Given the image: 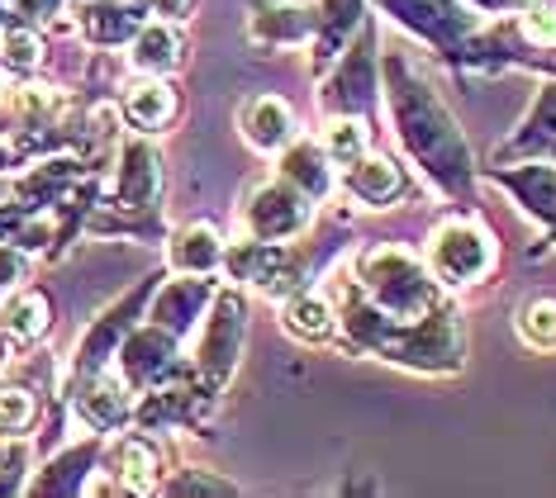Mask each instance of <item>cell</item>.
Masks as SVG:
<instances>
[{
    "label": "cell",
    "instance_id": "obj_21",
    "mask_svg": "<svg viewBox=\"0 0 556 498\" xmlns=\"http://www.w3.org/2000/svg\"><path fill=\"white\" fill-rule=\"evenodd\" d=\"M500 186H509L518 204H523L528 214H538L542 224L556 233V166H523V171H500L495 176Z\"/></svg>",
    "mask_w": 556,
    "mask_h": 498
},
{
    "label": "cell",
    "instance_id": "obj_32",
    "mask_svg": "<svg viewBox=\"0 0 556 498\" xmlns=\"http://www.w3.org/2000/svg\"><path fill=\"white\" fill-rule=\"evenodd\" d=\"M5 356H10V337L0 332V366H5Z\"/></svg>",
    "mask_w": 556,
    "mask_h": 498
},
{
    "label": "cell",
    "instance_id": "obj_22",
    "mask_svg": "<svg viewBox=\"0 0 556 498\" xmlns=\"http://www.w3.org/2000/svg\"><path fill=\"white\" fill-rule=\"evenodd\" d=\"M324 152H328V162H338V166H348V162H357L366 148H371V129H366V119L362 114H333V119L324 124Z\"/></svg>",
    "mask_w": 556,
    "mask_h": 498
},
{
    "label": "cell",
    "instance_id": "obj_2",
    "mask_svg": "<svg viewBox=\"0 0 556 498\" xmlns=\"http://www.w3.org/2000/svg\"><path fill=\"white\" fill-rule=\"evenodd\" d=\"M348 271L362 295L381 314L400 318V323H414V318H428L433 309H442V280L404 247L371 242V247H362L348 261Z\"/></svg>",
    "mask_w": 556,
    "mask_h": 498
},
{
    "label": "cell",
    "instance_id": "obj_13",
    "mask_svg": "<svg viewBox=\"0 0 556 498\" xmlns=\"http://www.w3.org/2000/svg\"><path fill=\"white\" fill-rule=\"evenodd\" d=\"M343 186H348V195L352 200H362L366 209H386V204H395L400 200V190H404V171L390 157H362L357 162H348V176H343Z\"/></svg>",
    "mask_w": 556,
    "mask_h": 498
},
{
    "label": "cell",
    "instance_id": "obj_15",
    "mask_svg": "<svg viewBox=\"0 0 556 498\" xmlns=\"http://www.w3.org/2000/svg\"><path fill=\"white\" fill-rule=\"evenodd\" d=\"M172 271L181 276H214L224 266V238L214 224H186L181 233L172 238Z\"/></svg>",
    "mask_w": 556,
    "mask_h": 498
},
{
    "label": "cell",
    "instance_id": "obj_24",
    "mask_svg": "<svg viewBox=\"0 0 556 498\" xmlns=\"http://www.w3.org/2000/svg\"><path fill=\"white\" fill-rule=\"evenodd\" d=\"M509 152H552L556 157V86H542L533 114H528L523 133L509 143Z\"/></svg>",
    "mask_w": 556,
    "mask_h": 498
},
{
    "label": "cell",
    "instance_id": "obj_16",
    "mask_svg": "<svg viewBox=\"0 0 556 498\" xmlns=\"http://www.w3.org/2000/svg\"><path fill=\"white\" fill-rule=\"evenodd\" d=\"M148 5L143 0H91L81 10V29L96 38V43H124L143 29Z\"/></svg>",
    "mask_w": 556,
    "mask_h": 498
},
{
    "label": "cell",
    "instance_id": "obj_9",
    "mask_svg": "<svg viewBox=\"0 0 556 498\" xmlns=\"http://www.w3.org/2000/svg\"><path fill=\"white\" fill-rule=\"evenodd\" d=\"M77 413H81V423L91 427V432H115L129 423V413H134V394H129V380H119V375H91L81 385L77 394Z\"/></svg>",
    "mask_w": 556,
    "mask_h": 498
},
{
    "label": "cell",
    "instance_id": "obj_17",
    "mask_svg": "<svg viewBox=\"0 0 556 498\" xmlns=\"http://www.w3.org/2000/svg\"><path fill=\"white\" fill-rule=\"evenodd\" d=\"M172 356H176V337L167 328H148L124 347V375L129 385H148V380H162L172 370Z\"/></svg>",
    "mask_w": 556,
    "mask_h": 498
},
{
    "label": "cell",
    "instance_id": "obj_34",
    "mask_svg": "<svg viewBox=\"0 0 556 498\" xmlns=\"http://www.w3.org/2000/svg\"><path fill=\"white\" fill-rule=\"evenodd\" d=\"M514 5H518V10H523V5H533V0H514Z\"/></svg>",
    "mask_w": 556,
    "mask_h": 498
},
{
    "label": "cell",
    "instance_id": "obj_3",
    "mask_svg": "<svg viewBox=\"0 0 556 498\" xmlns=\"http://www.w3.org/2000/svg\"><path fill=\"white\" fill-rule=\"evenodd\" d=\"M500 242L490 233V224L480 219H442L428 233V271L442 285H476L495 271Z\"/></svg>",
    "mask_w": 556,
    "mask_h": 498
},
{
    "label": "cell",
    "instance_id": "obj_18",
    "mask_svg": "<svg viewBox=\"0 0 556 498\" xmlns=\"http://www.w3.org/2000/svg\"><path fill=\"white\" fill-rule=\"evenodd\" d=\"M281 323H286V332H295L300 342H324V337H333V328H338V309L328 295L295 290V295L281 304Z\"/></svg>",
    "mask_w": 556,
    "mask_h": 498
},
{
    "label": "cell",
    "instance_id": "obj_23",
    "mask_svg": "<svg viewBox=\"0 0 556 498\" xmlns=\"http://www.w3.org/2000/svg\"><path fill=\"white\" fill-rule=\"evenodd\" d=\"M309 29H314V15L305 5H271L267 15H257V24H252V34L267 48L300 43V38H309Z\"/></svg>",
    "mask_w": 556,
    "mask_h": 498
},
{
    "label": "cell",
    "instance_id": "obj_12",
    "mask_svg": "<svg viewBox=\"0 0 556 498\" xmlns=\"http://www.w3.org/2000/svg\"><path fill=\"white\" fill-rule=\"evenodd\" d=\"M210 299H214V285L205 276L172 280V285H162V295L153 304V318H157V328H167L172 337H181V332H191L195 318L210 309Z\"/></svg>",
    "mask_w": 556,
    "mask_h": 498
},
{
    "label": "cell",
    "instance_id": "obj_33",
    "mask_svg": "<svg viewBox=\"0 0 556 498\" xmlns=\"http://www.w3.org/2000/svg\"><path fill=\"white\" fill-rule=\"evenodd\" d=\"M10 200V181H0V204H5Z\"/></svg>",
    "mask_w": 556,
    "mask_h": 498
},
{
    "label": "cell",
    "instance_id": "obj_30",
    "mask_svg": "<svg viewBox=\"0 0 556 498\" xmlns=\"http://www.w3.org/2000/svg\"><path fill=\"white\" fill-rule=\"evenodd\" d=\"M20 280H24V257L20 252H10V247H0V299H5Z\"/></svg>",
    "mask_w": 556,
    "mask_h": 498
},
{
    "label": "cell",
    "instance_id": "obj_20",
    "mask_svg": "<svg viewBox=\"0 0 556 498\" xmlns=\"http://www.w3.org/2000/svg\"><path fill=\"white\" fill-rule=\"evenodd\" d=\"M157 186H162L157 152L148 143H129L119 157V200L129 204V209H143V204L157 200Z\"/></svg>",
    "mask_w": 556,
    "mask_h": 498
},
{
    "label": "cell",
    "instance_id": "obj_28",
    "mask_svg": "<svg viewBox=\"0 0 556 498\" xmlns=\"http://www.w3.org/2000/svg\"><path fill=\"white\" fill-rule=\"evenodd\" d=\"M518 34H523L533 48L556 53V0H533V5H523V15H518Z\"/></svg>",
    "mask_w": 556,
    "mask_h": 498
},
{
    "label": "cell",
    "instance_id": "obj_10",
    "mask_svg": "<svg viewBox=\"0 0 556 498\" xmlns=\"http://www.w3.org/2000/svg\"><path fill=\"white\" fill-rule=\"evenodd\" d=\"M129 62L143 76H172L186 62V38L176 29V20H143V29L129 38Z\"/></svg>",
    "mask_w": 556,
    "mask_h": 498
},
{
    "label": "cell",
    "instance_id": "obj_29",
    "mask_svg": "<svg viewBox=\"0 0 556 498\" xmlns=\"http://www.w3.org/2000/svg\"><path fill=\"white\" fill-rule=\"evenodd\" d=\"M167 489L172 494H233V484L229 480H219V475H200V480H172L167 484Z\"/></svg>",
    "mask_w": 556,
    "mask_h": 498
},
{
    "label": "cell",
    "instance_id": "obj_8",
    "mask_svg": "<svg viewBox=\"0 0 556 498\" xmlns=\"http://www.w3.org/2000/svg\"><path fill=\"white\" fill-rule=\"evenodd\" d=\"M238 129L257 152H281L290 138H295V110L286 105L281 95H252L243 110H238Z\"/></svg>",
    "mask_w": 556,
    "mask_h": 498
},
{
    "label": "cell",
    "instance_id": "obj_5",
    "mask_svg": "<svg viewBox=\"0 0 556 498\" xmlns=\"http://www.w3.org/2000/svg\"><path fill=\"white\" fill-rule=\"evenodd\" d=\"M243 332H248L243 295H238V290H219V295L210 299L205 337H200V352H195V366H200V375H205L210 390H219L224 380L233 375L238 352H243Z\"/></svg>",
    "mask_w": 556,
    "mask_h": 498
},
{
    "label": "cell",
    "instance_id": "obj_35",
    "mask_svg": "<svg viewBox=\"0 0 556 498\" xmlns=\"http://www.w3.org/2000/svg\"><path fill=\"white\" fill-rule=\"evenodd\" d=\"M0 5H10V0H0Z\"/></svg>",
    "mask_w": 556,
    "mask_h": 498
},
{
    "label": "cell",
    "instance_id": "obj_27",
    "mask_svg": "<svg viewBox=\"0 0 556 498\" xmlns=\"http://www.w3.org/2000/svg\"><path fill=\"white\" fill-rule=\"evenodd\" d=\"M0 62L5 67H15V72H34L43 62V43H39V34L34 29H5L0 34Z\"/></svg>",
    "mask_w": 556,
    "mask_h": 498
},
{
    "label": "cell",
    "instance_id": "obj_25",
    "mask_svg": "<svg viewBox=\"0 0 556 498\" xmlns=\"http://www.w3.org/2000/svg\"><path fill=\"white\" fill-rule=\"evenodd\" d=\"M518 337L533 352H556V295H533L518 309Z\"/></svg>",
    "mask_w": 556,
    "mask_h": 498
},
{
    "label": "cell",
    "instance_id": "obj_31",
    "mask_svg": "<svg viewBox=\"0 0 556 498\" xmlns=\"http://www.w3.org/2000/svg\"><path fill=\"white\" fill-rule=\"evenodd\" d=\"M153 15H162V20H186L195 10V0H143Z\"/></svg>",
    "mask_w": 556,
    "mask_h": 498
},
{
    "label": "cell",
    "instance_id": "obj_7",
    "mask_svg": "<svg viewBox=\"0 0 556 498\" xmlns=\"http://www.w3.org/2000/svg\"><path fill=\"white\" fill-rule=\"evenodd\" d=\"M105 475H110V484H91V489H124V494L157 489V475H162L157 446L148 442V437H119V442H110Z\"/></svg>",
    "mask_w": 556,
    "mask_h": 498
},
{
    "label": "cell",
    "instance_id": "obj_1",
    "mask_svg": "<svg viewBox=\"0 0 556 498\" xmlns=\"http://www.w3.org/2000/svg\"><path fill=\"white\" fill-rule=\"evenodd\" d=\"M386 91H390V105H395V119H400V143L409 148L442 186H462L466 176H471V162H466L462 138L452 133V119L433 100V91L414 81L400 58L386 62Z\"/></svg>",
    "mask_w": 556,
    "mask_h": 498
},
{
    "label": "cell",
    "instance_id": "obj_11",
    "mask_svg": "<svg viewBox=\"0 0 556 498\" xmlns=\"http://www.w3.org/2000/svg\"><path fill=\"white\" fill-rule=\"evenodd\" d=\"M276 157H281V176L295 190H305L309 200H328L333 195V166H328V152H324V143L319 138H290V143L276 152Z\"/></svg>",
    "mask_w": 556,
    "mask_h": 498
},
{
    "label": "cell",
    "instance_id": "obj_26",
    "mask_svg": "<svg viewBox=\"0 0 556 498\" xmlns=\"http://www.w3.org/2000/svg\"><path fill=\"white\" fill-rule=\"evenodd\" d=\"M34 418H39V404L29 390H0V437H24Z\"/></svg>",
    "mask_w": 556,
    "mask_h": 498
},
{
    "label": "cell",
    "instance_id": "obj_19",
    "mask_svg": "<svg viewBox=\"0 0 556 498\" xmlns=\"http://www.w3.org/2000/svg\"><path fill=\"white\" fill-rule=\"evenodd\" d=\"M48 323H53V314H48V299L39 290H10L0 299V332L10 342H39Z\"/></svg>",
    "mask_w": 556,
    "mask_h": 498
},
{
    "label": "cell",
    "instance_id": "obj_14",
    "mask_svg": "<svg viewBox=\"0 0 556 498\" xmlns=\"http://www.w3.org/2000/svg\"><path fill=\"white\" fill-rule=\"evenodd\" d=\"M176 114V91L162 76H138V81L124 86V119L143 133H157L167 129Z\"/></svg>",
    "mask_w": 556,
    "mask_h": 498
},
{
    "label": "cell",
    "instance_id": "obj_4",
    "mask_svg": "<svg viewBox=\"0 0 556 498\" xmlns=\"http://www.w3.org/2000/svg\"><path fill=\"white\" fill-rule=\"evenodd\" d=\"M224 271L238 285H252L271 299H286L300 290L305 280V261L286 247V242H267V238H243V242H224Z\"/></svg>",
    "mask_w": 556,
    "mask_h": 498
},
{
    "label": "cell",
    "instance_id": "obj_6",
    "mask_svg": "<svg viewBox=\"0 0 556 498\" xmlns=\"http://www.w3.org/2000/svg\"><path fill=\"white\" fill-rule=\"evenodd\" d=\"M314 219V200L305 190H295L281 176V181H267L257 186L243 204V228L252 238H267V242H290L300 238Z\"/></svg>",
    "mask_w": 556,
    "mask_h": 498
}]
</instances>
